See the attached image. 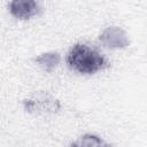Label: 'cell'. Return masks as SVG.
<instances>
[{
    "label": "cell",
    "instance_id": "cell-3",
    "mask_svg": "<svg viewBox=\"0 0 147 147\" xmlns=\"http://www.w3.org/2000/svg\"><path fill=\"white\" fill-rule=\"evenodd\" d=\"M100 41L108 48H125L130 45V39L127 33L119 26H108L106 28L100 37Z\"/></svg>",
    "mask_w": 147,
    "mask_h": 147
},
{
    "label": "cell",
    "instance_id": "cell-6",
    "mask_svg": "<svg viewBox=\"0 0 147 147\" xmlns=\"http://www.w3.org/2000/svg\"><path fill=\"white\" fill-rule=\"evenodd\" d=\"M45 71L47 72H52L60 63L61 61V56L59 53L56 52H46L42 53L40 55H38L34 60Z\"/></svg>",
    "mask_w": 147,
    "mask_h": 147
},
{
    "label": "cell",
    "instance_id": "cell-4",
    "mask_svg": "<svg viewBox=\"0 0 147 147\" xmlns=\"http://www.w3.org/2000/svg\"><path fill=\"white\" fill-rule=\"evenodd\" d=\"M8 8L10 14L18 20H29L36 16L40 10L39 3L33 0H14L9 2Z\"/></svg>",
    "mask_w": 147,
    "mask_h": 147
},
{
    "label": "cell",
    "instance_id": "cell-1",
    "mask_svg": "<svg viewBox=\"0 0 147 147\" xmlns=\"http://www.w3.org/2000/svg\"><path fill=\"white\" fill-rule=\"evenodd\" d=\"M68 65L84 75H93L108 65L107 59L95 48L86 44H75L67 55Z\"/></svg>",
    "mask_w": 147,
    "mask_h": 147
},
{
    "label": "cell",
    "instance_id": "cell-2",
    "mask_svg": "<svg viewBox=\"0 0 147 147\" xmlns=\"http://www.w3.org/2000/svg\"><path fill=\"white\" fill-rule=\"evenodd\" d=\"M24 108L29 113H55L60 109V102L51 94L39 92L33 94L31 98L24 100Z\"/></svg>",
    "mask_w": 147,
    "mask_h": 147
},
{
    "label": "cell",
    "instance_id": "cell-5",
    "mask_svg": "<svg viewBox=\"0 0 147 147\" xmlns=\"http://www.w3.org/2000/svg\"><path fill=\"white\" fill-rule=\"evenodd\" d=\"M70 147H111V146L99 136L86 133L77 138L70 145Z\"/></svg>",
    "mask_w": 147,
    "mask_h": 147
}]
</instances>
